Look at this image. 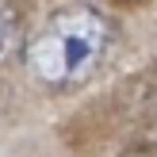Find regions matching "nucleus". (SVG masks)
<instances>
[{
  "label": "nucleus",
  "mask_w": 157,
  "mask_h": 157,
  "mask_svg": "<svg viewBox=\"0 0 157 157\" xmlns=\"http://www.w3.org/2000/svg\"><path fill=\"white\" fill-rule=\"evenodd\" d=\"M115 27L96 8H61L54 12L23 46L27 73L46 88H77L107 61Z\"/></svg>",
  "instance_id": "obj_1"
},
{
  "label": "nucleus",
  "mask_w": 157,
  "mask_h": 157,
  "mask_svg": "<svg viewBox=\"0 0 157 157\" xmlns=\"http://www.w3.org/2000/svg\"><path fill=\"white\" fill-rule=\"evenodd\" d=\"M12 38H15V15H12V4L0 0V58L12 50Z\"/></svg>",
  "instance_id": "obj_2"
}]
</instances>
